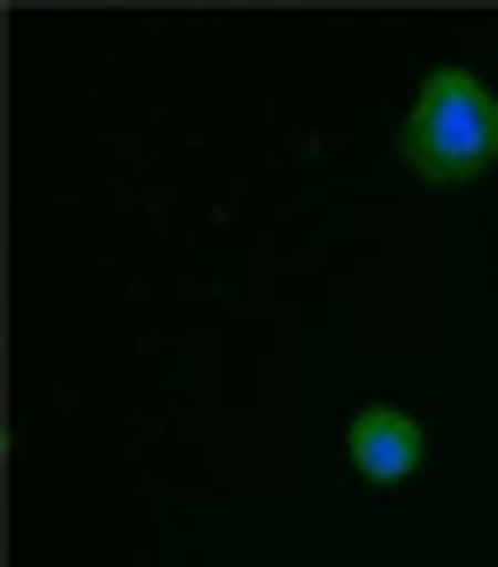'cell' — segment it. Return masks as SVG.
I'll return each instance as SVG.
<instances>
[{
  "instance_id": "obj_1",
  "label": "cell",
  "mask_w": 498,
  "mask_h": 567,
  "mask_svg": "<svg viewBox=\"0 0 498 567\" xmlns=\"http://www.w3.org/2000/svg\"><path fill=\"white\" fill-rule=\"evenodd\" d=\"M395 164L422 181V189H473L498 164V86L473 78L464 61H438L413 86V104H404Z\"/></svg>"
},
{
  "instance_id": "obj_2",
  "label": "cell",
  "mask_w": 498,
  "mask_h": 567,
  "mask_svg": "<svg viewBox=\"0 0 498 567\" xmlns=\"http://www.w3.org/2000/svg\"><path fill=\"white\" fill-rule=\"evenodd\" d=\"M344 464H353L370 491H404V482L429 464L422 413H404V404H361L353 422H344Z\"/></svg>"
}]
</instances>
